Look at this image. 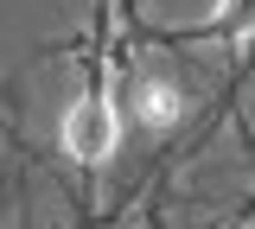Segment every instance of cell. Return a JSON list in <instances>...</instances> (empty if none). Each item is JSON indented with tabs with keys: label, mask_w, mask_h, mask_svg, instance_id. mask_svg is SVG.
<instances>
[{
	"label": "cell",
	"mask_w": 255,
	"mask_h": 229,
	"mask_svg": "<svg viewBox=\"0 0 255 229\" xmlns=\"http://www.w3.org/2000/svg\"><path fill=\"white\" fill-rule=\"evenodd\" d=\"M122 147V115L109 96H77L64 108V153L83 165H102L109 153Z\"/></svg>",
	"instance_id": "1"
},
{
	"label": "cell",
	"mask_w": 255,
	"mask_h": 229,
	"mask_svg": "<svg viewBox=\"0 0 255 229\" xmlns=\"http://www.w3.org/2000/svg\"><path fill=\"white\" fill-rule=\"evenodd\" d=\"M217 32L223 38H255V0H223L217 6Z\"/></svg>",
	"instance_id": "2"
},
{
	"label": "cell",
	"mask_w": 255,
	"mask_h": 229,
	"mask_svg": "<svg viewBox=\"0 0 255 229\" xmlns=\"http://www.w3.org/2000/svg\"><path fill=\"white\" fill-rule=\"evenodd\" d=\"M140 121H147V128H172V121H179V102H172V89H147V96H140Z\"/></svg>",
	"instance_id": "3"
}]
</instances>
